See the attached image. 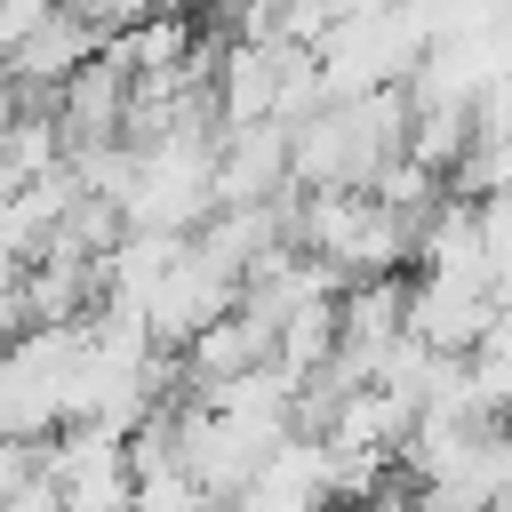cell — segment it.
Instances as JSON below:
<instances>
[{
    "mask_svg": "<svg viewBox=\"0 0 512 512\" xmlns=\"http://www.w3.org/2000/svg\"><path fill=\"white\" fill-rule=\"evenodd\" d=\"M224 512H248V504H224Z\"/></svg>",
    "mask_w": 512,
    "mask_h": 512,
    "instance_id": "obj_3",
    "label": "cell"
},
{
    "mask_svg": "<svg viewBox=\"0 0 512 512\" xmlns=\"http://www.w3.org/2000/svg\"><path fill=\"white\" fill-rule=\"evenodd\" d=\"M136 512H224L184 464H144L136 472Z\"/></svg>",
    "mask_w": 512,
    "mask_h": 512,
    "instance_id": "obj_1",
    "label": "cell"
},
{
    "mask_svg": "<svg viewBox=\"0 0 512 512\" xmlns=\"http://www.w3.org/2000/svg\"><path fill=\"white\" fill-rule=\"evenodd\" d=\"M16 192H24V184H16L8 168H0V232H8V216H16Z\"/></svg>",
    "mask_w": 512,
    "mask_h": 512,
    "instance_id": "obj_2",
    "label": "cell"
}]
</instances>
